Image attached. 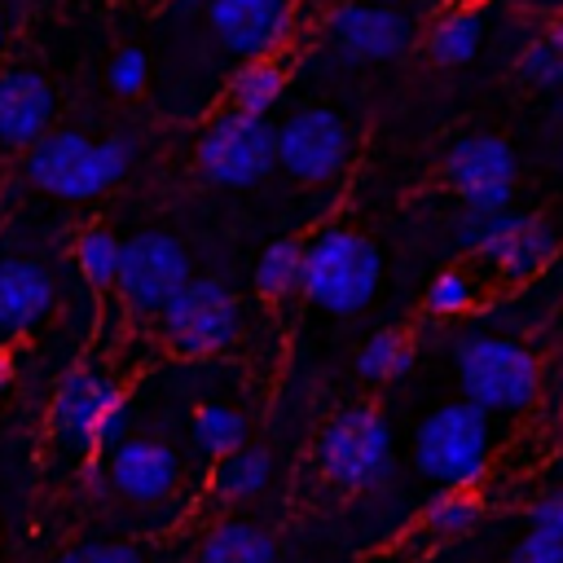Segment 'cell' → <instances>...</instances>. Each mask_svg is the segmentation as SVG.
Here are the masks:
<instances>
[{
    "label": "cell",
    "instance_id": "obj_1",
    "mask_svg": "<svg viewBox=\"0 0 563 563\" xmlns=\"http://www.w3.org/2000/svg\"><path fill=\"white\" fill-rule=\"evenodd\" d=\"M132 167V141L128 136H101L88 141L75 128H53L44 132L31 154H26V176L31 185L57 194V198H97L110 185H119Z\"/></svg>",
    "mask_w": 563,
    "mask_h": 563
},
{
    "label": "cell",
    "instance_id": "obj_2",
    "mask_svg": "<svg viewBox=\"0 0 563 563\" xmlns=\"http://www.w3.org/2000/svg\"><path fill=\"white\" fill-rule=\"evenodd\" d=\"M453 361L466 400L484 413H523L537 400V356L510 334H466L457 339Z\"/></svg>",
    "mask_w": 563,
    "mask_h": 563
},
{
    "label": "cell",
    "instance_id": "obj_3",
    "mask_svg": "<svg viewBox=\"0 0 563 563\" xmlns=\"http://www.w3.org/2000/svg\"><path fill=\"white\" fill-rule=\"evenodd\" d=\"M383 260L378 246L352 229H321L303 242L299 290L325 312H361L378 295Z\"/></svg>",
    "mask_w": 563,
    "mask_h": 563
},
{
    "label": "cell",
    "instance_id": "obj_4",
    "mask_svg": "<svg viewBox=\"0 0 563 563\" xmlns=\"http://www.w3.org/2000/svg\"><path fill=\"white\" fill-rule=\"evenodd\" d=\"M48 435L70 453H97L128 440L123 387L88 365L70 369L48 400Z\"/></svg>",
    "mask_w": 563,
    "mask_h": 563
},
{
    "label": "cell",
    "instance_id": "obj_5",
    "mask_svg": "<svg viewBox=\"0 0 563 563\" xmlns=\"http://www.w3.org/2000/svg\"><path fill=\"white\" fill-rule=\"evenodd\" d=\"M488 449H493L488 413L475 409L471 400H457L422 418L413 435V466L440 488H471L488 471Z\"/></svg>",
    "mask_w": 563,
    "mask_h": 563
},
{
    "label": "cell",
    "instance_id": "obj_6",
    "mask_svg": "<svg viewBox=\"0 0 563 563\" xmlns=\"http://www.w3.org/2000/svg\"><path fill=\"white\" fill-rule=\"evenodd\" d=\"M317 462H321V475L339 488H378L396 466L391 427L383 422L378 409L352 405L325 422L317 440Z\"/></svg>",
    "mask_w": 563,
    "mask_h": 563
},
{
    "label": "cell",
    "instance_id": "obj_7",
    "mask_svg": "<svg viewBox=\"0 0 563 563\" xmlns=\"http://www.w3.org/2000/svg\"><path fill=\"white\" fill-rule=\"evenodd\" d=\"M158 325H163V343L176 356H216L238 339L242 303L224 282L189 277L180 295L158 312Z\"/></svg>",
    "mask_w": 563,
    "mask_h": 563
},
{
    "label": "cell",
    "instance_id": "obj_8",
    "mask_svg": "<svg viewBox=\"0 0 563 563\" xmlns=\"http://www.w3.org/2000/svg\"><path fill=\"white\" fill-rule=\"evenodd\" d=\"M457 246L479 255L484 264H493L506 282H523V277L541 273L545 260L554 255V229L545 220L519 216V211H493V216L466 211L457 220Z\"/></svg>",
    "mask_w": 563,
    "mask_h": 563
},
{
    "label": "cell",
    "instance_id": "obj_9",
    "mask_svg": "<svg viewBox=\"0 0 563 563\" xmlns=\"http://www.w3.org/2000/svg\"><path fill=\"white\" fill-rule=\"evenodd\" d=\"M277 167V128L251 114H216L198 136V172L211 185L246 189Z\"/></svg>",
    "mask_w": 563,
    "mask_h": 563
},
{
    "label": "cell",
    "instance_id": "obj_10",
    "mask_svg": "<svg viewBox=\"0 0 563 563\" xmlns=\"http://www.w3.org/2000/svg\"><path fill=\"white\" fill-rule=\"evenodd\" d=\"M189 277H194L189 251H185L172 233L145 229V233H136V238L123 242L114 286H119V295H123V303H128L132 312L158 317V312L180 295V286H185Z\"/></svg>",
    "mask_w": 563,
    "mask_h": 563
},
{
    "label": "cell",
    "instance_id": "obj_11",
    "mask_svg": "<svg viewBox=\"0 0 563 563\" xmlns=\"http://www.w3.org/2000/svg\"><path fill=\"white\" fill-rule=\"evenodd\" d=\"M519 158L515 150L493 132H466L444 154V180L475 216H493L510 207Z\"/></svg>",
    "mask_w": 563,
    "mask_h": 563
},
{
    "label": "cell",
    "instance_id": "obj_12",
    "mask_svg": "<svg viewBox=\"0 0 563 563\" xmlns=\"http://www.w3.org/2000/svg\"><path fill=\"white\" fill-rule=\"evenodd\" d=\"M347 158H352V132L325 106L295 110L277 128V167H286V176H295L299 185H325L343 176Z\"/></svg>",
    "mask_w": 563,
    "mask_h": 563
},
{
    "label": "cell",
    "instance_id": "obj_13",
    "mask_svg": "<svg viewBox=\"0 0 563 563\" xmlns=\"http://www.w3.org/2000/svg\"><path fill=\"white\" fill-rule=\"evenodd\" d=\"M325 35L347 62H391L409 48L413 22L400 9H387V4L343 0V4L330 9Z\"/></svg>",
    "mask_w": 563,
    "mask_h": 563
},
{
    "label": "cell",
    "instance_id": "obj_14",
    "mask_svg": "<svg viewBox=\"0 0 563 563\" xmlns=\"http://www.w3.org/2000/svg\"><path fill=\"white\" fill-rule=\"evenodd\" d=\"M207 22L216 40L242 62L268 57L290 35L286 0H207Z\"/></svg>",
    "mask_w": 563,
    "mask_h": 563
},
{
    "label": "cell",
    "instance_id": "obj_15",
    "mask_svg": "<svg viewBox=\"0 0 563 563\" xmlns=\"http://www.w3.org/2000/svg\"><path fill=\"white\" fill-rule=\"evenodd\" d=\"M106 475H110V488L123 501L154 506L176 488L180 457L158 440H119L106 457Z\"/></svg>",
    "mask_w": 563,
    "mask_h": 563
},
{
    "label": "cell",
    "instance_id": "obj_16",
    "mask_svg": "<svg viewBox=\"0 0 563 563\" xmlns=\"http://www.w3.org/2000/svg\"><path fill=\"white\" fill-rule=\"evenodd\" d=\"M57 114V92L40 70H0V145L31 150Z\"/></svg>",
    "mask_w": 563,
    "mask_h": 563
},
{
    "label": "cell",
    "instance_id": "obj_17",
    "mask_svg": "<svg viewBox=\"0 0 563 563\" xmlns=\"http://www.w3.org/2000/svg\"><path fill=\"white\" fill-rule=\"evenodd\" d=\"M53 308V277L35 260H0V330L26 334Z\"/></svg>",
    "mask_w": 563,
    "mask_h": 563
},
{
    "label": "cell",
    "instance_id": "obj_18",
    "mask_svg": "<svg viewBox=\"0 0 563 563\" xmlns=\"http://www.w3.org/2000/svg\"><path fill=\"white\" fill-rule=\"evenodd\" d=\"M286 92V70L273 57H255L242 62L229 79V110L233 114H251V119H268V110L282 101Z\"/></svg>",
    "mask_w": 563,
    "mask_h": 563
},
{
    "label": "cell",
    "instance_id": "obj_19",
    "mask_svg": "<svg viewBox=\"0 0 563 563\" xmlns=\"http://www.w3.org/2000/svg\"><path fill=\"white\" fill-rule=\"evenodd\" d=\"M198 563H277V545L264 528L246 519H224L220 528L207 532Z\"/></svg>",
    "mask_w": 563,
    "mask_h": 563
},
{
    "label": "cell",
    "instance_id": "obj_20",
    "mask_svg": "<svg viewBox=\"0 0 563 563\" xmlns=\"http://www.w3.org/2000/svg\"><path fill=\"white\" fill-rule=\"evenodd\" d=\"M479 44H484V18L471 13V9H453V13L435 18L431 31H427V53H431V62H440V66H462V62H471V57L479 53Z\"/></svg>",
    "mask_w": 563,
    "mask_h": 563
},
{
    "label": "cell",
    "instance_id": "obj_21",
    "mask_svg": "<svg viewBox=\"0 0 563 563\" xmlns=\"http://www.w3.org/2000/svg\"><path fill=\"white\" fill-rule=\"evenodd\" d=\"M268 475H273V453L242 444L238 453H229V457L216 462L211 488H216L224 501H246V497H255V493L268 484Z\"/></svg>",
    "mask_w": 563,
    "mask_h": 563
},
{
    "label": "cell",
    "instance_id": "obj_22",
    "mask_svg": "<svg viewBox=\"0 0 563 563\" xmlns=\"http://www.w3.org/2000/svg\"><path fill=\"white\" fill-rule=\"evenodd\" d=\"M189 435H194V449L207 453V457H229L246 444V418L229 405H198L194 418H189Z\"/></svg>",
    "mask_w": 563,
    "mask_h": 563
},
{
    "label": "cell",
    "instance_id": "obj_23",
    "mask_svg": "<svg viewBox=\"0 0 563 563\" xmlns=\"http://www.w3.org/2000/svg\"><path fill=\"white\" fill-rule=\"evenodd\" d=\"M303 282V242L299 238H277L264 246V255L255 260V290L264 299H286L295 295Z\"/></svg>",
    "mask_w": 563,
    "mask_h": 563
},
{
    "label": "cell",
    "instance_id": "obj_24",
    "mask_svg": "<svg viewBox=\"0 0 563 563\" xmlns=\"http://www.w3.org/2000/svg\"><path fill=\"white\" fill-rule=\"evenodd\" d=\"M356 369L369 383H396V378H405L413 369V343H409V334H400V330L369 334V343L356 356Z\"/></svg>",
    "mask_w": 563,
    "mask_h": 563
},
{
    "label": "cell",
    "instance_id": "obj_25",
    "mask_svg": "<svg viewBox=\"0 0 563 563\" xmlns=\"http://www.w3.org/2000/svg\"><path fill=\"white\" fill-rule=\"evenodd\" d=\"M119 255H123V242L110 233V229H84L75 238V268L88 286H114L119 277Z\"/></svg>",
    "mask_w": 563,
    "mask_h": 563
},
{
    "label": "cell",
    "instance_id": "obj_26",
    "mask_svg": "<svg viewBox=\"0 0 563 563\" xmlns=\"http://www.w3.org/2000/svg\"><path fill=\"white\" fill-rule=\"evenodd\" d=\"M475 519H479V506H475V497H466V493H440L431 506H427V528L431 532H440V537H462V532H471L475 528Z\"/></svg>",
    "mask_w": 563,
    "mask_h": 563
},
{
    "label": "cell",
    "instance_id": "obj_27",
    "mask_svg": "<svg viewBox=\"0 0 563 563\" xmlns=\"http://www.w3.org/2000/svg\"><path fill=\"white\" fill-rule=\"evenodd\" d=\"M475 295H479L475 282H471L466 273L449 268V273H440V277L431 282V290H427V308L440 312V317H457V312L475 308Z\"/></svg>",
    "mask_w": 563,
    "mask_h": 563
},
{
    "label": "cell",
    "instance_id": "obj_28",
    "mask_svg": "<svg viewBox=\"0 0 563 563\" xmlns=\"http://www.w3.org/2000/svg\"><path fill=\"white\" fill-rule=\"evenodd\" d=\"M515 70H519V79L532 84V88H559V84H563V53H554L545 40H532V44L519 53Z\"/></svg>",
    "mask_w": 563,
    "mask_h": 563
},
{
    "label": "cell",
    "instance_id": "obj_29",
    "mask_svg": "<svg viewBox=\"0 0 563 563\" xmlns=\"http://www.w3.org/2000/svg\"><path fill=\"white\" fill-rule=\"evenodd\" d=\"M110 88L119 92V97H136L145 84H150V57L141 53V48H119L114 57H110Z\"/></svg>",
    "mask_w": 563,
    "mask_h": 563
},
{
    "label": "cell",
    "instance_id": "obj_30",
    "mask_svg": "<svg viewBox=\"0 0 563 563\" xmlns=\"http://www.w3.org/2000/svg\"><path fill=\"white\" fill-rule=\"evenodd\" d=\"M506 563H563V537L559 532H532L510 550Z\"/></svg>",
    "mask_w": 563,
    "mask_h": 563
},
{
    "label": "cell",
    "instance_id": "obj_31",
    "mask_svg": "<svg viewBox=\"0 0 563 563\" xmlns=\"http://www.w3.org/2000/svg\"><path fill=\"white\" fill-rule=\"evenodd\" d=\"M528 528L532 532H559L563 537V488H550V493H541L528 506Z\"/></svg>",
    "mask_w": 563,
    "mask_h": 563
},
{
    "label": "cell",
    "instance_id": "obj_32",
    "mask_svg": "<svg viewBox=\"0 0 563 563\" xmlns=\"http://www.w3.org/2000/svg\"><path fill=\"white\" fill-rule=\"evenodd\" d=\"M92 563H141V554L132 545L106 541V545H92Z\"/></svg>",
    "mask_w": 563,
    "mask_h": 563
},
{
    "label": "cell",
    "instance_id": "obj_33",
    "mask_svg": "<svg viewBox=\"0 0 563 563\" xmlns=\"http://www.w3.org/2000/svg\"><path fill=\"white\" fill-rule=\"evenodd\" d=\"M545 44H550L554 53H563V13H559L550 26H545Z\"/></svg>",
    "mask_w": 563,
    "mask_h": 563
},
{
    "label": "cell",
    "instance_id": "obj_34",
    "mask_svg": "<svg viewBox=\"0 0 563 563\" xmlns=\"http://www.w3.org/2000/svg\"><path fill=\"white\" fill-rule=\"evenodd\" d=\"M57 563H92V545H75V550H66Z\"/></svg>",
    "mask_w": 563,
    "mask_h": 563
},
{
    "label": "cell",
    "instance_id": "obj_35",
    "mask_svg": "<svg viewBox=\"0 0 563 563\" xmlns=\"http://www.w3.org/2000/svg\"><path fill=\"white\" fill-rule=\"evenodd\" d=\"M9 378H13V361H9V352H0V396H4Z\"/></svg>",
    "mask_w": 563,
    "mask_h": 563
},
{
    "label": "cell",
    "instance_id": "obj_36",
    "mask_svg": "<svg viewBox=\"0 0 563 563\" xmlns=\"http://www.w3.org/2000/svg\"><path fill=\"white\" fill-rule=\"evenodd\" d=\"M361 4H387V9H396V4H405V0H361Z\"/></svg>",
    "mask_w": 563,
    "mask_h": 563
},
{
    "label": "cell",
    "instance_id": "obj_37",
    "mask_svg": "<svg viewBox=\"0 0 563 563\" xmlns=\"http://www.w3.org/2000/svg\"><path fill=\"white\" fill-rule=\"evenodd\" d=\"M0 48H4V18H0Z\"/></svg>",
    "mask_w": 563,
    "mask_h": 563
}]
</instances>
